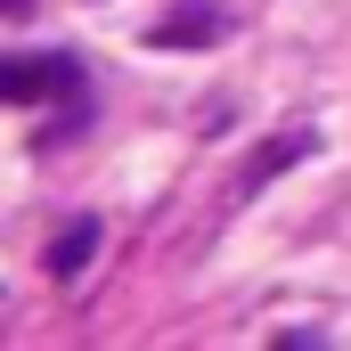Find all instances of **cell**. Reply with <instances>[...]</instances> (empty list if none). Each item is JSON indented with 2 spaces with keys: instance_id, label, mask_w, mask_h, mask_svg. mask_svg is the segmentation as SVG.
I'll return each mask as SVG.
<instances>
[{
  "instance_id": "6da1fadb",
  "label": "cell",
  "mask_w": 351,
  "mask_h": 351,
  "mask_svg": "<svg viewBox=\"0 0 351 351\" xmlns=\"http://www.w3.org/2000/svg\"><path fill=\"white\" fill-rule=\"evenodd\" d=\"M221 25H229L221 8H180V16H164V25H156V41H164V49H196V41H213Z\"/></svg>"
},
{
  "instance_id": "7a4b0ae2",
  "label": "cell",
  "mask_w": 351,
  "mask_h": 351,
  "mask_svg": "<svg viewBox=\"0 0 351 351\" xmlns=\"http://www.w3.org/2000/svg\"><path fill=\"white\" fill-rule=\"evenodd\" d=\"M90 237H98V221H74V229H58V245H49V269L58 278H74L90 262Z\"/></svg>"
},
{
  "instance_id": "3957f363",
  "label": "cell",
  "mask_w": 351,
  "mask_h": 351,
  "mask_svg": "<svg viewBox=\"0 0 351 351\" xmlns=\"http://www.w3.org/2000/svg\"><path fill=\"white\" fill-rule=\"evenodd\" d=\"M278 351H327V335H302L294 327V335H278Z\"/></svg>"
}]
</instances>
